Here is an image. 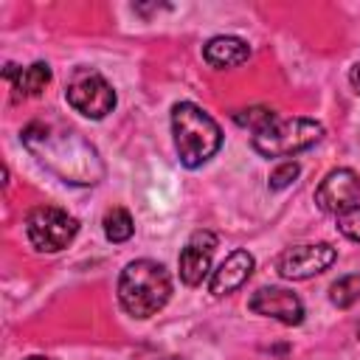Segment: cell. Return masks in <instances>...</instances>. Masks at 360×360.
Here are the masks:
<instances>
[{
  "label": "cell",
  "mask_w": 360,
  "mask_h": 360,
  "mask_svg": "<svg viewBox=\"0 0 360 360\" xmlns=\"http://www.w3.org/2000/svg\"><path fill=\"white\" fill-rule=\"evenodd\" d=\"M323 138V127L312 118H276L270 127L253 135V149L264 158H287L315 146Z\"/></svg>",
  "instance_id": "277c9868"
},
{
  "label": "cell",
  "mask_w": 360,
  "mask_h": 360,
  "mask_svg": "<svg viewBox=\"0 0 360 360\" xmlns=\"http://www.w3.org/2000/svg\"><path fill=\"white\" fill-rule=\"evenodd\" d=\"M357 338H360V326H357Z\"/></svg>",
  "instance_id": "7402d4cb"
},
{
  "label": "cell",
  "mask_w": 360,
  "mask_h": 360,
  "mask_svg": "<svg viewBox=\"0 0 360 360\" xmlns=\"http://www.w3.org/2000/svg\"><path fill=\"white\" fill-rule=\"evenodd\" d=\"M25 233L37 250L56 253L73 242V236L79 233V222L56 205H37L25 219Z\"/></svg>",
  "instance_id": "5b68a950"
},
{
  "label": "cell",
  "mask_w": 360,
  "mask_h": 360,
  "mask_svg": "<svg viewBox=\"0 0 360 360\" xmlns=\"http://www.w3.org/2000/svg\"><path fill=\"white\" fill-rule=\"evenodd\" d=\"M22 143L42 166H48L65 183L96 186L104 177V163H101L96 146L87 143L73 129L34 121L22 129Z\"/></svg>",
  "instance_id": "6da1fadb"
},
{
  "label": "cell",
  "mask_w": 360,
  "mask_h": 360,
  "mask_svg": "<svg viewBox=\"0 0 360 360\" xmlns=\"http://www.w3.org/2000/svg\"><path fill=\"white\" fill-rule=\"evenodd\" d=\"M6 79L14 87L17 98H28V96H39L48 82H51V68L45 62H34L28 68H17V65H6Z\"/></svg>",
  "instance_id": "4fadbf2b"
},
{
  "label": "cell",
  "mask_w": 360,
  "mask_h": 360,
  "mask_svg": "<svg viewBox=\"0 0 360 360\" xmlns=\"http://www.w3.org/2000/svg\"><path fill=\"white\" fill-rule=\"evenodd\" d=\"M338 231H340L346 239L360 242V205H354V208L338 214Z\"/></svg>",
  "instance_id": "e0dca14e"
},
{
  "label": "cell",
  "mask_w": 360,
  "mask_h": 360,
  "mask_svg": "<svg viewBox=\"0 0 360 360\" xmlns=\"http://www.w3.org/2000/svg\"><path fill=\"white\" fill-rule=\"evenodd\" d=\"M214 250H217V236L211 231H194L188 236V242H186V248L180 250V259H177L183 284H188V287L202 284V278L211 270Z\"/></svg>",
  "instance_id": "30bf717a"
},
{
  "label": "cell",
  "mask_w": 360,
  "mask_h": 360,
  "mask_svg": "<svg viewBox=\"0 0 360 360\" xmlns=\"http://www.w3.org/2000/svg\"><path fill=\"white\" fill-rule=\"evenodd\" d=\"M295 177H298V163L284 160V163H278V166L273 169V174H270V188H287Z\"/></svg>",
  "instance_id": "ac0fdd59"
},
{
  "label": "cell",
  "mask_w": 360,
  "mask_h": 360,
  "mask_svg": "<svg viewBox=\"0 0 360 360\" xmlns=\"http://www.w3.org/2000/svg\"><path fill=\"white\" fill-rule=\"evenodd\" d=\"M329 298H332V304L340 307V309L354 307V304L360 301V276L352 273V276L338 278V281L329 287Z\"/></svg>",
  "instance_id": "9a60e30c"
},
{
  "label": "cell",
  "mask_w": 360,
  "mask_h": 360,
  "mask_svg": "<svg viewBox=\"0 0 360 360\" xmlns=\"http://www.w3.org/2000/svg\"><path fill=\"white\" fill-rule=\"evenodd\" d=\"M250 312L256 315H267V318H276L287 326H298L304 321V304L295 292L284 290V287H259L250 301H248Z\"/></svg>",
  "instance_id": "9c48e42d"
},
{
  "label": "cell",
  "mask_w": 360,
  "mask_h": 360,
  "mask_svg": "<svg viewBox=\"0 0 360 360\" xmlns=\"http://www.w3.org/2000/svg\"><path fill=\"white\" fill-rule=\"evenodd\" d=\"M163 360H183V357H163Z\"/></svg>",
  "instance_id": "44dd1931"
},
{
  "label": "cell",
  "mask_w": 360,
  "mask_h": 360,
  "mask_svg": "<svg viewBox=\"0 0 360 360\" xmlns=\"http://www.w3.org/2000/svg\"><path fill=\"white\" fill-rule=\"evenodd\" d=\"M233 118H236L239 127H248V129L256 135V132H262L264 127H270L278 115H276L270 107H248V110H239Z\"/></svg>",
  "instance_id": "2e32d148"
},
{
  "label": "cell",
  "mask_w": 360,
  "mask_h": 360,
  "mask_svg": "<svg viewBox=\"0 0 360 360\" xmlns=\"http://www.w3.org/2000/svg\"><path fill=\"white\" fill-rule=\"evenodd\" d=\"M349 82H352V87L360 93V62L352 68V73H349Z\"/></svg>",
  "instance_id": "d6986e66"
},
{
  "label": "cell",
  "mask_w": 360,
  "mask_h": 360,
  "mask_svg": "<svg viewBox=\"0 0 360 360\" xmlns=\"http://www.w3.org/2000/svg\"><path fill=\"white\" fill-rule=\"evenodd\" d=\"M172 132H174V146H177L180 163L188 169L202 166L222 146L219 124L202 107H197L191 101H180L172 107Z\"/></svg>",
  "instance_id": "3957f363"
},
{
  "label": "cell",
  "mask_w": 360,
  "mask_h": 360,
  "mask_svg": "<svg viewBox=\"0 0 360 360\" xmlns=\"http://www.w3.org/2000/svg\"><path fill=\"white\" fill-rule=\"evenodd\" d=\"M25 360H53V357H45V354H31V357H25Z\"/></svg>",
  "instance_id": "ffe728a7"
},
{
  "label": "cell",
  "mask_w": 360,
  "mask_h": 360,
  "mask_svg": "<svg viewBox=\"0 0 360 360\" xmlns=\"http://www.w3.org/2000/svg\"><path fill=\"white\" fill-rule=\"evenodd\" d=\"M172 295V278L163 264L152 259L129 262L118 278V301L132 318H152L166 307Z\"/></svg>",
  "instance_id": "7a4b0ae2"
},
{
  "label": "cell",
  "mask_w": 360,
  "mask_h": 360,
  "mask_svg": "<svg viewBox=\"0 0 360 360\" xmlns=\"http://www.w3.org/2000/svg\"><path fill=\"white\" fill-rule=\"evenodd\" d=\"M65 98L76 112H82L87 118H104L115 107V90L110 87V82L101 73H96L90 68L73 73V79L65 90Z\"/></svg>",
  "instance_id": "8992f818"
},
{
  "label": "cell",
  "mask_w": 360,
  "mask_h": 360,
  "mask_svg": "<svg viewBox=\"0 0 360 360\" xmlns=\"http://www.w3.org/2000/svg\"><path fill=\"white\" fill-rule=\"evenodd\" d=\"M248 56H250V48L239 37H214L202 48V59L211 68H219V70L222 68H236V65L248 62Z\"/></svg>",
  "instance_id": "7c38bea8"
},
{
  "label": "cell",
  "mask_w": 360,
  "mask_h": 360,
  "mask_svg": "<svg viewBox=\"0 0 360 360\" xmlns=\"http://www.w3.org/2000/svg\"><path fill=\"white\" fill-rule=\"evenodd\" d=\"M135 231V222L127 208H110L104 214V233L110 242H127Z\"/></svg>",
  "instance_id": "5bb4252c"
},
{
  "label": "cell",
  "mask_w": 360,
  "mask_h": 360,
  "mask_svg": "<svg viewBox=\"0 0 360 360\" xmlns=\"http://www.w3.org/2000/svg\"><path fill=\"white\" fill-rule=\"evenodd\" d=\"M253 276V256L248 250H233L211 276V292L214 295H228L239 290L248 278Z\"/></svg>",
  "instance_id": "8fae6325"
},
{
  "label": "cell",
  "mask_w": 360,
  "mask_h": 360,
  "mask_svg": "<svg viewBox=\"0 0 360 360\" xmlns=\"http://www.w3.org/2000/svg\"><path fill=\"white\" fill-rule=\"evenodd\" d=\"M338 259V250L326 242H315V245H295L290 250L281 253L278 259V273L290 281H301L309 276L323 273L332 262Z\"/></svg>",
  "instance_id": "52a82bcc"
},
{
  "label": "cell",
  "mask_w": 360,
  "mask_h": 360,
  "mask_svg": "<svg viewBox=\"0 0 360 360\" xmlns=\"http://www.w3.org/2000/svg\"><path fill=\"white\" fill-rule=\"evenodd\" d=\"M315 202L329 214H343L354 208L360 202V177L352 169H332L321 180L315 191Z\"/></svg>",
  "instance_id": "ba28073f"
}]
</instances>
